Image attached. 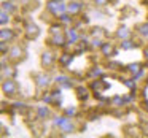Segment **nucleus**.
Returning <instances> with one entry per match:
<instances>
[{
  "mask_svg": "<svg viewBox=\"0 0 148 138\" xmlns=\"http://www.w3.org/2000/svg\"><path fill=\"white\" fill-rule=\"evenodd\" d=\"M102 73H103V71L100 70L99 67H97V68H94V70H92V75H94V76H102Z\"/></svg>",
  "mask_w": 148,
  "mask_h": 138,
  "instance_id": "29",
  "label": "nucleus"
},
{
  "mask_svg": "<svg viewBox=\"0 0 148 138\" xmlns=\"http://www.w3.org/2000/svg\"><path fill=\"white\" fill-rule=\"evenodd\" d=\"M56 83L58 84H62L64 87H72V84L69 83V78L67 76H64V75H59V76H56Z\"/></svg>",
  "mask_w": 148,
  "mask_h": 138,
  "instance_id": "8",
  "label": "nucleus"
},
{
  "mask_svg": "<svg viewBox=\"0 0 148 138\" xmlns=\"http://www.w3.org/2000/svg\"><path fill=\"white\" fill-rule=\"evenodd\" d=\"M51 43H53V45H56V46H64L65 45L64 35H61V33H54L53 38H51Z\"/></svg>",
  "mask_w": 148,
  "mask_h": 138,
  "instance_id": "6",
  "label": "nucleus"
},
{
  "mask_svg": "<svg viewBox=\"0 0 148 138\" xmlns=\"http://www.w3.org/2000/svg\"><path fill=\"white\" fill-rule=\"evenodd\" d=\"M53 100H54V99H53V94H48V92H46L45 95H43V102L49 103V102H53Z\"/></svg>",
  "mask_w": 148,
  "mask_h": 138,
  "instance_id": "27",
  "label": "nucleus"
},
{
  "mask_svg": "<svg viewBox=\"0 0 148 138\" xmlns=\"http://www.w3.org/2000/svg\"><path fill=\"white\" fill-rule=\"evenodd\" d=\"M8 19H10L8 13H7L5 10H2V19H0V22H2V24H7V22H8Z\"/></svg>",
  "mask_w": 148,
  "mask_h": 138,
  "instance_id": "23",
  "label": "nucleus"
},
{
  "mask_svg": "<svg viewBox=\"0 0 148 138\" xmlns=\"http://www.w3.org/2000/svg\"><path fill=\"white\" fill-rule=\"evenodd\" d=\"M138 32H140L142 35H148V24H142V26H138Z\"/></svg>",
  "mask_w": 148,
  "mask_h": 138,
  "instance_id": "22",
  "label": "nucleus"
},
{
  "mask_svg": "<svg viewBox=\"0 0 148 138\" xmlns=\"http://www.w3.org/2000/svg\"><path fill=\"white\" fill-rule=\"evenodd\" d=\"M62 130H64V132H72V130H73V124L70 122V119H67V121L62 124Z\"/></svg>",
  "mask_w": 148,
  "mask_h": 138,
  "instance_id": "17",
  "label": "nucleus"
},
{
  "mask_svg": "<svg viewBox=\"0 0 148 138\" xmlns=\"http://www.w3.org/2000/svg\"><path fill=\"white\" fill-rule=\"evenodd\" d=\"M81 8H83V5L80 3V2H72V3L67 5V11L70 14H77L81 11Z\"/></svg>",
  "mask_w": 148,
  "mask_h": 138,
  "instance_id": "3",
  "label": "nucleus"
},
{
  "mask_svg": "<svg viewBox=\"0 0 148 138\" xmlns=\"http://www.w3.org/2000/svg\"><path fill=\"white\" fill-rule=\"evenodd\" d=\"M38 116L40 118H46L48 116V108L46 106H38Z\"/></svg>",
  "mask_w": 148,
  "mask_h": 138,
  "instance_id": "20",
  "label": "nucleus"
},
{
  "mask_svg": "<svg viewBox=\"0 0 148 138\" xmlns=\"http://www.w3.org/2000/svg\"><path fill=\"white\" fill-rule=\"evenodd\" d=\"M127 70L131 71V73H138V71L142 70V67H140V64H131L127 67Z\"/></svg>",
  "mask_w": 148,
  "mask_h": 138,
  "instance_id": "18",
  "label": "nucleus"
},
{
  "mask_svg": "<svg viewBox=\"0 0 148 138\" xmlns=\"http://www.w3.org/2000/svg\"><path fill=\"white\" fill-rule=\"evenodd\" d=\"M59 30H61V26H51V33L54 35V33H59Z\"/></svg>",
  "mask_w": 148,
  "mask_h": 138,
  "instance_id": "31",
  "label": "nucleus"
},
{
  "mask_svg": "<svg viewBox=\"0 0 148 138\" xmlns=\"http://www.w3.org/2000/svg\"><path fill=\"white\" fill-rule=\"evenodd\" d=\"M72 61H73V56H70V54H62L61 57H59V62H61L64 67H67Z\"/></svg>",
  "mask_w": 148,
  "mask_h": 138,
  "instance_id": "11",
  "label": "nucleus"
},
{
  "mask_svg": "<svg viewBox=\"0 0 148 138\" xmlns=\"http://www.w3.org/2000/svg\"><path fill=\"white\" fill-rule=\"evenodd\" d=\"M107 87H108V83H105L103 80H99V81H94V83H92V89L97 90L96 95H97V94H100V90H102V89H107Z\"/></svg>",
  "mask_w": 148,
  "mask_h": 138,
  "instance_id": "4",
  "label": "nucleus"
},
{
  "mask_svg": "<svg viewBox=\"0 0 148 138\" xmlns=\"http://www.w3.org/2000/svg\"><path fill=\"white\" fill-rule=\"evenodd\" d=\"M46 8H48V11H51L53 14L64 13V11L67 10V7L62 3V0H51V2L46 3Z\"/></svg>",
  "mask_w": 148,
  "mask_h": 138,
  "instance_id": "1",
  "label": "nucleus"
},
{
  "mask_svg": "<svg viewBox=\"0 0 148 138\" xmlns=\"http://www.w3.org/2000/svg\"><path fill=\"white\" fill-rule=\"evenodd\" d=\"M0 37H2V41H7V40L13 38V32L10 29H2L0 30Z\"/></svg>",
  "mask_w": 148,
  "mask_h": 138,
  "instance_id": "9",
  "label": "nucleus"
},
{
  "mask_svg": "<svg viewBox=\"0 0 148 138\" xmlns=\"http://www.w3.org/2000/svg\"><path fill=\"white\" fill-rule=\"evenodd\" d=\"M3 10H5V11H8V13H11V11L14 10L13 3H10V2H5V3H3Z\"/></svg>",
  "mask_w": 148,
  "mask_h": 138,
  "instance_id": "24",
  "label": "nucleus"
},
{
  "mask_svg": "<svg viewBox=\"0 0 148 138\" xmlns=\"http://www.w3.org/2000/svg\"><path fill=\"white\" fill-rule=\"evenodd\" d=\"M100 49H102V52H103V56H110L113 52L115 54V51H113V46L110 45V43H103L102 46H100Z\"/></svg>",
  "mask_w": 148,
  "mask_h": 138,
  "instance_id": "12",
  "label": "nucleus"
},
{
  "mask_svg": "<svg viewBox=\"0 0 148 138\" xmlns=\"http://www.w3.org/2000/svg\"><path fill=\"white\" fill-rule=\"evenodd\" d=\"M2 52H7V41H2Z\"/></svg>",
  "mask_w": 148,
  "mask_h": 138,
  "instance_id": "35",
  "label": "nucleus"
},
{
  "mask_svg": "<svg viewBox=\"0 0 148 138\" xmlns=\"http://www.w3.org/2000/svg\"><path fill=\"white\" fill-rule=\"evenodd\" d=\"M116 35H118V38H123V40H126V38H129V30L126 29V27H121V29L116 32Z\"/></svg>",
  "mask_w": 148,
  "mask_h": 138,
  "instance_id": "14",
  "label": "nucleus"
},
{
  "mask_svg": "<svg viewBox=\"0 0 148 138\" xmlns=\"http://www.w3.org/2000/svg\"><path fill=\"white\" fill-rule=\"evenodd\" d=\"M67 37L70 38V41H69V43H75V41L78 40L77 30H75V29H69V30H67Z\"/></svg>",
  "mask_w": 148,
  "mask_h": 138,
  "instance_id": "13",
  "label": "nucleus"
},
{
  "mask_svg": "<svg viewBox=\"0 0 148 138\" xmlns=\"http://www.w3.org/2000/svg\"><path fill=\"white\" fill-rule=\"evenodd\" d=\"M65 114L67 116H75L77 114V108H73V106H72V108H67L65 109Z\"/></svg>",
  "mask_w": 148,
  "mask_h": 138,
  "instance_id": "28",
  "label": "nucleus"
},
{
  "mask_svg": "<svg viewBox=\"0 0 148 138\" xmlns=\"http://www.w3.org/2000/svg\"><path fill=\"white\" fill-rule=\"evenodd\" d=\"M53 62H54V56H53L51 52H45V54L42 56V64L43 65H51Z\"/></svg>",
  "mask_w": 148,
  "mask_h": 138,
  "instance_id": "7",
  "label": "nucleus"
},
{
  "mask_svg": "<svg viewBox=\"0 0 148 138\" xmlns=\"http://www.w3.org/2000/svg\"><path fill=\"white\" fill-rule=\"evenodd\" d=\"M121 46H123V49H131V48H134L135 45L131 41V40H127V38H126V40H123Z\"/></svg>",
  "mask_w": 148,
  "mask_h": 138,
  "instance_id": "19",
  "label": "nucleus"
},
{
  "mask_svg": "<svg viewBox=\"0 0 148 138\" xmlns=\"http://www.w3.org/2000/svg\"><path fill=\"white\" fill-rule=\"evenodd\" d=\"M67 121V118L65 116H61V118H54V125H59V127H62V124Z\"/></svg>",
  "mask_w": 148,
  "mask_h": 138,
  "instance_id": "21",
  "label": "nucleus"
},
{
  "mask_svg": "<svg viewBox=\"0 0 148 138\" xmlns=\"http://www.w3.org/2000/svg\"><path fill=\"white\" fill-rule=\"evenodd\" d=\"M145 109H147V111H148V102L145 103Z\"/></svg>",
  "mask_w": 148,
  "mask_h": 138,
  "instance_id": "37",
  "label": "nucleus"
},
{
  "mask_svg": "<svg viewBox=\"0 0 148 138\" xmlns=\"http://www.w3.org/2000/svg\"><path fill=\"white\" fill-rule=\"evenodd\" d=\"M10 57L11 59H19L21 57V48L19 46H14L13 49L10 51Z\"/></svg>",
  "mask_w": 148,
  "mask_h": 138,
  "instance_id": "15",
  "label": "nucleus"
},
{
  "mask_svg": "<svg viewBox=\"0 0 148 138\" xmlns=\"http://www.w3.org/2000/svg\"><path fill=\"white\" fill-rule=\"evenodd\" d=\"M37 35H38V27L32 26V24L27 26V37H29V38H35Z\"/></svg>",
  "mask_w": 148,
  "mask_h": 138,
  "instance_id": "10",
  "label": "nucleus"
},
{
  "mask_svg": "<svg viewBox=\"0 0 148 138\" xmlns=\"http://www.w3.org/2000/svg\"><path fill=\"white\" fill-rule=\"evenodd\" d=\"M145 59H147V61H148V48L145 49Z\"/></svg>",
  "mask_w": 148,
  "mask_h": 138,
  "instance_id": "36",
  "label": "nucleus"
},
{
  "mask_svg": "<svg viewBox=\"0 0 148 138\" xmlns=\"http://www.w3.org/2000/svg\"><path fill=\"white\" fill-rule=\"evenodd\" d=\"M121 102H123V99H121V97H115V99H113V103H116V105H119Z\"/></svg>",
  "mask_w": 148,
  "mask_h": 138,
  "instance_id": "33",
  "label": "nucleus"
},
{
  "mask_svg": "<svg viewBox=\"0 0 148 138\" xmlns=\"http://www.w3.org/2000/svg\"><path fill=\"white\" fill-rule=\"evenodd\" d=\"M102 45H103V43L100 41L99 38H97V40H92V46H94V48H100Z\"/></svg>",
  "mask_w": 148,
  "mask_h": 138,
  "instance_id": "30",
  "label": "nucleus"
},
{
  "mask_svg": "<svg viewBox=\"0 0 148 138\" xmlns=\"http://www.w3.org/2000/svg\"><path fill=\"white\" fill-rule=\"evenodd\" d=\"M94 2H96V5H105L108 0H94Z\"/></svg>",
  "mask_w": 148,
  "mask_h": 138,
  "instance_id": "34",
  "label": "nucleus"
},
{
  "mask_svg": "<svg viewBox=\"0 0 148 138\" xmlns=\"http://www.w3.org/2000/svg\"><path fill=\"white\" fill-rule=\"evenodd\" d=\"M3 92L7 94V95H14L16 94V84H14L13 80H7L3 81Z\"/></svg>",
  "mask_w": 148,
  "mask_h": 138,
  "instance_id": "2",
  "label": "nucleus"
},
{
  "mask_svg": "<svg viewBox=\"0 0 148 138\" xmlns=\"http://www.w3.org/2000/svg\"><path fill=\"white\" fill-rule=\"evenodd\" d=\"M124 84L129 87V89H132V90L135 89V80H127V81H124Z\"/></svg>",
  "mask_w": 148,
  "mask_h": 138,
  "instance_id": "26",
  "label": "nucleus"
},
{
  "mask_svg": "<svg viewBox=\"0 0 148 138\" xmlns=\"http://www.w3.org/2000/svg\"><path fill=\"white\" fill-rule=\"evenodd\" d=\"M61 22H64V24H69L70 22V18H69V14H65V13H61Z\"/></svg>",
  "mask_w": 148,
  "mask_h": 138,
  "instance_id": "25",
  "label": "nucleus"
},
{
  "mask_svg": "<svg viewBox=\"0 0 148 138\" xmlns=\"http://www.w3.org/2000/svg\"><path fill=\"white\" fill-rule=\"evenodd\" d=\"M102 30H103V29H100V27H96V29H94V32H92V35H94V37L102 35Z\"/></svg>",
  "mask_w": 148,
  "mask_h": 138,
  "instance_id": "32",
  "label": "nucleus"
},
{
  "mask_svg": "<svg viewBox=\"0 0 148 138\" xmlns=\"http://www.w3.org/2000/svg\"><path fill=\"white\" fill-rule=\"evenodd\" d=\"M35 81H37V84H38L40 87H45V86H48V83H49V78L46 76V75L40 73V75H37V76H35Z\"/></svg>",
  "mask_w": 148,
  "mask_h": 138,
  "instance_id": "5",
  "label": "nucleus"
},
{
  "mask_svg": "<svg viewBox=\"0 0 148 138\" xmlns=\"http://www.w3.org/2000/svg\"><path fill=\"white\" fill-rule=\"evenodd\" d=\"M77 92H78V97H80L81 100H86L88 99V89H84V87H78Z\"/></svg>",
  "mask_w": 148,
  "mask_h": 138,
  "instance_id": "16",
  "label": "nucleus"
}]
</instances>
